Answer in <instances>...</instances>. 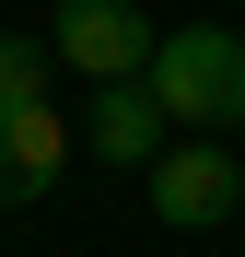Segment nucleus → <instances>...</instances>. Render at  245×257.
<instances>
[{
  "mask_svg": "<svg viewBox=\"0 0 245 257\" xmlns=\"http://www.w3.org/2000/svg\"><path fill=\"white\" fill-rule=\"evenodd\" d=\"M163 128H175V117L152 105V82H140V70H117V82H94V105H82V128H70V141H82V152H105V164H129V176H140V164L163 152Z\"/></svg>",
  "mask_w": 245,
  "mask_h": 257,
  "instance_id": "5",
  "label": "nucleus"
},
{
  "mask_svg": "<svg viewBox=\"0 0 245 257\" xmlns=\"http://www.w3.org/2000/svg\"><path fill=\"white\" fill-rule=\"evenodd\" d=\"M152 105L175 117V128H245V35L233 24H175V35H152Z\"/></svg>",
  "mask_w": 245,
  "mask_h": 257,
  "instance_id": "1",
  "label": "nucleus"
},
{
  "mask_svg": "<svg viewBox=\"0 0 245 257\" xmlns=\"http://www.w3.org/2000/svg\"><path fill=\"white\" fill-rule=\"evenodd\" d=\"M140 176H152V222H163V234H210V222H233V210H245V164L222 152V128L163 141Z\"/></svg>",
  "mask_w": 245,
  "mask_h": 257,
  "instance_id": "2",
  "label": "nucleus"
},
{
  "mask_svg": "<svg viewBox=\"0 0 245 257\" xmlns=\"http://www.w3.org/2000/svg\"><path fill=\"white\" fill-rule=\"evenodd\" d=\"M0 94H47V35H0Z\"/></svg>",
  "mask_w": 245,
  "mask_h": 257,
  "instance_id": "6",
  "label": "nucleus"
},
{
  "mask_svg": "<svg viewBox=\"0 0 245 257\" xmlns=\"http://www.w3.org/2000/svg\"><path fill=\"white\" fill-rule=\"evenodd\" d=\"M47 59H70L82 82H117V70H140V59H152V12H140V0H59Z\"/></svg>",
  "mask_w": 245,
  "mask_h": 257,
  "instance_id": "3",
  "label": "nucleus"
},
{
  "mask_svg": "<svg viewBox=\"0 0 245 257\" xmlns=\"http://www.w3.org/2000/svg\"><path fill=\"white\" fill-rule=\"evenodd\" d=\"M59 164H70L59 105H47V94H0V210L47 199V187H59Z\"/></svg>",
  "mask_w": 245,
  "mask_h": 257,
  "instance_id": "4",
  "label": "nucleus"
}]
</instances>
